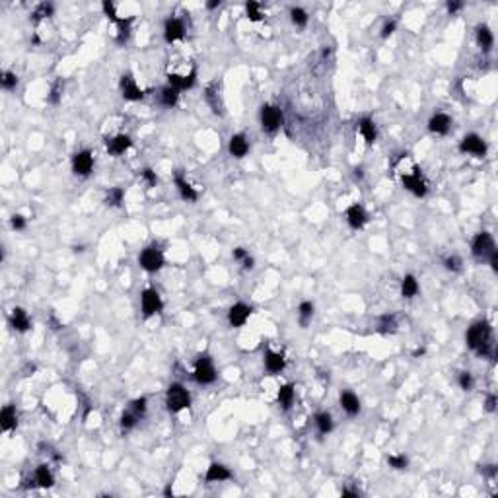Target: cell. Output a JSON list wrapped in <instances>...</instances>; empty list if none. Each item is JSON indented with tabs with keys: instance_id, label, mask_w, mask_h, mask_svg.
<instances>
[{
	"instance_id": "f5cc1de1",
	"label": "cell",
	"mask_w": 498,
	"mask_h": 498,
	"mask_svg": "<svg viewBox=\"0 0 498 498\" xmlns=\"http://www.w3.org/2000/svg\"><path fill=\"white\" fill-rule=\"evenodd\" d=\"M207 6H209L211 10H214V8H218V6H220V0H214V2H209Z\"/></svg>"
},
{
	"instance_id": "836d02e7",
	"label": "cell",
	"mask_w": 498,
	"mask_h": 498,
	"mask_svg": "<svg viewBox=\"0 0 498 498\" xmlns=\"http://www.w3.org/2000/svg\"><path fill=\"white\" fill-rule=\"evenodd\" d=\"M290 16H292V22L296 23L298 27H306V23H308V14L302 10V8H292V10H290Z\"/></svg>"
},
{
	"instance_id": "e0dca14e",
	"label": "cell",
	"mask_w": 498,
	"mask_h": 498,
	"mask_svg": "<svg viewBox=\"0 0 498 498\" xmlns=\"http://www.w3.org/2000/svg\"><path fill=\"white\" fill-rule=\"evenodd\" d=\"M10 323H12V327H14L16 331H22V333L27 331V329L32 327V321H30L27 313H25L22 308H16V310L12 311Z\"/></svg>"
},
{
	"instance_id": "d4e9b609",
	"label": "cell",
	"mask_w": 498,
	"mask_h": 498,
	"mask_svg": "<svg viewBox=\"0 0 498 498\" xmlns=\"http://www.w3.org/2000/svg\"><path fill=\"white\" fill-rule=\"evenodd\" d=\"M175 185H178V189H179V195H181L185 200H197V199H199L197 189L193 187L191 183H187V181L181 178V175H178V178H175Z\"/></svg>"
},
{
	"instance_id": "9a60e30c",
	"label": "cell",
	"mask_w": 498,
	"mask_h": 498,
	"mask_svg": "<svg viewBox=\"0 0 498 498\" xmlns=\"http://www.w3.org/2000/svg\"><path fill=\"white\" fill-rule=\"evenodd\" d=\"M450 127H452V119L446 113H436L430 121H428V129L436 134H448Z\"/></svg>"
},
{
	"instance_id": "1f68e13d",
	"label": "cell",
	"mask_w": 498,
	"mask_h": 498,
	"mask_svg": "<svg viewBox=\"0 0 498 498\" xmlns=\"http://www.w3.org/2000/svg\"><path fill=\"white\" fill-rule=\"evenodd\" d=\"M298 311H300V323L306 327V325L310 323L311 315H313V304H311V302H302Z\"/></svg>"
},
{
	"instance_id": "681fc988",
	"label": "cell",
	"mask_w": 498,
	"mask_h": 498,
	"mask_svg": "<svg viewBox=\"0 0 498 498\" xmlns=\"http://www.w3.org/2000/svg\"><path fill=\"white\" fill-rule=\"evenodd\" d=\"M461 8H463L461 2H448V10H450V14H455V12H459Z\"/></svg>"
},
{
	"instance_id": "4316f807",
	"label": "cell",
	"mask_w": 498,
	"mask_h": 498,
	"mask_svg": "<svg viewBox=\"0 0 498 498\" xmlns=\"http://www.w3.org/2000/svg\"><path fill=\"white\" fill-rule=\"evenodd\" d=\"M477 41H479L483 51H490L494 39H492V34H490V30H488L487 25H479L477 27Z\"/></svg>"
},
{
	"instance_id": "277c9868",
	"label": "cell",
	"mask_w": 498,
	"mask_h": 498,
	"mask_svg": "<svg viewBox=\"0 0 498 498\" xmlns=\"http://www.w3.org/2000/svg\"><path fill=\"white\" fill-rule=\"evenodd\" d=\"M193 377L202 384V386H207V384H212L214 379H216V370H214V366H212V360L209 356H200L199 360H197V364H195V374Z\"/></svg>"
},
{
	"instance_id": "ab89813d",
	"label": "cell",
	"mask_w": 498,
	"mask_h": 498,
	"mask_svg": "<svg viewBox=\"0 0 498 498\" xmlns=\"http://www.w3.org/2000/svg\"><path fill=\"white\" fill-rule=\"evenodd\" d=\"M53 14V6L51 4H39V8L34 12V20H41V18H49Z\"/></svg>"
},
{
	"instance_id": "52a82bcc",
	"label": "cell",
	"mask_w": 498,
	"mask_h": 498,
	"mask_svg": "<svg viewBox=\"0 0 498 498\" xmlns=\"http://www.w3.org/2000/svg\"><path fill=\"white\" fill-rule=\"evenodd\" d=\"M164 308V304H162V298H160V294L156 292L154 288H146L142 292V311L146 317H150V315H156V313H160Z\"/></svg>"
},
{
	"instance_id": "5bb4252c",
	"label": "cell",
	"mask_w": 498,
	"mask_h": 498,
	"mask_svg": "<svg viewBox=\"0 0 498 498\" xmlns=\"http://www.w3.org/2000/svg\"><path fill=\"white\" fill-rule=\"evenodd\" d=\"M346 220H348V226L355 228V230H360L362 226L366 224L368 216H366L364 209L360 204H353L348 211H346Z\"/></svg>"
},
{
	"instance_id": "8fae6325",
	"label": "cell",
	"mask_w": 498,
	"mask_h": 498,
	"mask_svg": "<svg viewBox=\"0 0 498 498\" xmlns=\"http://www.w3.org/2000/svg\"><path fill=\"white\" fill-rule=\"evenodd\" d=\"M121 92H123V98L129 101H138L144 98L142 90L136 86V82H134V78L131 74L121 78Z\"/></svg>"
},
{
	"instance_id": "f1b7e54d",
	"label": "cell",
	"mask_w": 498,
	"mask_h": 498,
	"mask_svg": "<svg viewBox=\"0 0 498 498\" xmlns=\"http://www.w3.org/2000/svg\"><path fill=\"white\" fill-rule=\"evenodd\" d=\"M278 401H280L282 409L292 407V403H294V386L292 384H286V386H282L278 389Z\"/></svg>"
},
{
	"instance_id": "603a6c76",
	"label": "cell",
	"mask_w": 498,
	"mask_h": 498,
	"mask_svg": "<svg viewBox=\"0 0 498 498\" xmlns=\"http://www.w3.org/2000/svg\"><path fill=\"white\" fill-rule=\"evenodd\" d=\"M358 131H360V134L364 136V140H366V144H374L376 142V138H377V131H376V125H374V121L372 119H362V121L358 123Z\"/></svg>"
},
{
	"instance_id": "ee69618b",
	"label": "cell",
	"mask_w": 498,
	"mask_h": 498,
	"mask_svg": "<svg viewBox=\"0 0 498 498\" xmlns=\"http://www.w3.org/2000/svg\"><path fill=\"white\" fill-rule=\"evenodd\" d=\"M142 178H144V181H146V183L150 185V187H154L156 181H158L156 173L152 171V169H150V167H146V169H144V171H142Z\"/></svg>"
},
{
	"instance_id": "f546056e",
	"label": "cell",
	"mask_w": 498,
	"mask_h": 498,
	"mask_svg": "<svg viewBox=\"0 0 498 498\" xmlns=\"http://www.w3.org/2000/svg\"><path fill=\"white\" fill-rule=\"evenodd\" d=\"M315 424H317V430L321 434H329L333 430V419L329 413H319L317 417H315Z\"/></svg>"
},
{
	"instance_id": "d590c367",
	"label": "cell",
	"mask_w": 498,
	"mask_h": 498,
	"mask_svg": "<svg viewBox=\"0 0 498 498\" xmlns=\"http://www.w3.org/2000/svg\"><path fill=\"white\" fill-rule=\"evenodd\" d=\"M138 419H140V417H136L133 411H127V413L121 417V426L125 428V430H131L134 424H136V421H138Z\"/></svg>"
},
{
	"instance_id": "30bf717a",
	"label": "cell",
	"mask_w": 498,
	"mask_h": 498,
	"mask_svg": "<svg viewBox=\"0 0 498 498\" xmlns=\"http://www.w3.org/2000/svg\"><path fill=\"white\" fill-rule=\"evenodd\" d=\"M92 167H94V156H92L90 150L78 152V154L74 156V160H72V169H74L76 175L86 178V175H90Z\"/></svg>"
},
{
	"instance_id": "4fadbf2b",
	"label": "cell",
	"mask_w": 498,
	"mask_h": 498,
	"mask_svg": "<svg viewBox=\"0 0 498 498\" xmlns=\"http://www.w3.org/2000/svg\"><path fill=\"white\" fill-rule=\"evenodd\" d=\"M166 41L167 43H173V41H178V39H183V35H185V27H183V22L178 20V18H171V20H167L166 22Z\"/></svg>"
},
{
	"instance_id": "f6af8a7d",
	"label": "cell",
	"mask_w": 498,
	"mask_h": 498,
	"mask_svg": "<svg viewBox=\"0 0 498 498\" xmlns=\"http://www.w3.org/2000/svg\"><path fill=\"white\" fill-rule=\"evenodd\" d=\"M446 269L448 271H459L461 269V261L457 257H448L446 259Z\"/></svg>"
},
{
	"instance_id": "83f0119b",
	"label": "cell",
	"mask_w": 498,
	"mask_h": 498,
	"mask_svg": "<svg viewBox=\"0 0 498 498\" xmlns=\"http://www.w3.org/2000/svg\"><path fill=\"white\" fill-rule=\"evenodd\" d=\"M417 292H419L417 278L413 277V275H407V277L403 278V282H401V294L405 298H413V296H417Z\"/></svg>"
},
{
	"instance_id": "8d00e7d4",
	"label": "cell",
	"mask_w": 498,
	"mask_h": 498,
	"mask_svg": "<svg viewBox=\"0 0 498 498\" xmlns=\"http://www.w3.org/2000/svg\"><path fill=\"white\" fill-rule=\"evenodd\" d=\"M245 10H247V18L249 20H253V22H259L261 20V10H259V4L257 2H247L245 4Z\"/></svg>"
},
{
	"instance_id": "44dd1931",
	"label": "cell",
	"mask_w": 498,
	"mask_h": 498,
	"mask_svg": "<svg viewBox=\"0 0 498 498\" xmlns=\"http://www.w3.org/2000/svg\"><path fill=\"white\" fill-rule=\"evenodd\" d=\"M284 356L280 355V353H273V350H269L265 356V366L267 370L271 372V374H278V372H282L284 370Z\"/></svg>"
},
{
	"instance_id": "6da1fadb",
	"label": "cell",
	"mask_w": 498,
	"mask_h": 498,
	"mask_svg": "<svg viewBox=\"0 0 498 498\" xmlns=\"http://www.w3.org/2000/svg\"><path fill=\"white\" fill-rule=\"evenodd\" d=\"M490 325L487 321H479V323H473L467 331V344L469 348L477 350L479 356H488L490 355Z\"/></svg>"
},
{
	"instance_id": "ffe728a7",
	"label": "cell",
	"mask_w": 498,
	"mask_h": 498,
	"mask_svg": "<svg viewBox=\"0 0 498 498\" xmlns=\"http://www.w3.org/2000/svg\"><path fill=\"white\" fill-rule=\"evenodd\" d=\"M249 150V144H247V138L244 134H233L230 138V154L236 156V158H244Z\"/></svg>"
},
{
	"instance_id": "f907efd6",
	"label": "cell",
	"mask_w": 498,
	"mask_h": 498,
	"mask_svg": "<svg viewBox=\"0 0 498 498\" xmlns=\"http://www.w3.org/2000/svg\"><path fill=\"white\" fill-rule=\"evenodd\" d=\"M494 409H496V397H494V395H488V399H487V411H490V413H492Z\"/></svg>"
},
{
	"instance_id": "7c38bea8",
	"label": "cell",
	"mask_w": 498,
	"mask_h": 498,
	"mask_svg": "<svg viewBox=\"0 0 498 498\" xmlns=\"http://www.w3.org/2000/svg\"><path fill=\"white\" fill-rule=\"evenodd\" d=\"M249 315H251V308L249 306L236 304V306H232L230 313H228V321H230L232 327H242V325H245V321L249 319Z\"/></svg>"
},
{
	"instance_id": "e575fe53",
	"label": "cell",
	"mask_w": 498,
	"mask_h": 498,
	"mask_svg": "<svg viewBox=\"0 0 498 498\" xmlns=\"http://www.w3.org/2000/svg\"><path fill=\"white\" fill-rule=\"evenodd\" d=\"M233 259H238V261H242V263H244L245 269H251V267H253V259L249 257V253L245 251L244 247H238V249H233Z\"/></svg>"
},
{
	"instance_id": "9c48e42d",
	"label": "cell",
	"mask_w": 498,
	"mask_h": 498,
	"mask_svg": "<svg viewBox=\"0 0 498 498\" xmlns=\"http://www.w3.org/2000/svg\"><path fill=\"white\" fill-rule=\"evenodd\" d=\"M494 251V240L488 232H481L473 240V255L475 257H488Z\"/></svg>"
},
{
	"instance_id": "60d3db41",
	"label": "cell",
	"mask_w": 498,
	"mask_h": 498,
	"mask_svg": "<svg viewBox=\"0 0 498 498\" xmlns=\"http://www.w3.org/2000/svg\"><path fill=\"white\" fill-rule=\"evenodd\" d=\"M129 411H133L136 417H142L144 411H146V399L140 397V399H136V401H133L131 407H129Z\"/></svg>"
},
{
	"instance_id": "8992f818",
	"label": "cell",
	"mask_w": 498,
	"mask_h": 498,
	"mask_svg": "<svg viewBox=\"0 0 498 498\" xmlns=\"http://www.w3.org/2000/svg\"><path fill=\"white\" fill-rule=\"evenodd\" d=\"M138 261H140L144 271L156 273V271H160L162 265H164V255L160 253V249H156V247H146L142 253H140V257H138Z\"/></svg>"
},
{
	"instance_id": "c3c4849f",
	"label": "cell",
	"mask_w": 498,
	"mask_h": 498,
	"mask_svg": "<svg viewBox=\"0 0 498 498\" xmlns=\"http://www.w3.org/2000/svg\"><path fill=\"white\" fill-rule=\"evenodd\" d=\"M395 25H397V23L393 22V20H391V22H388L386 25H384V30H382V35H384V37H389V35L395 32Z\"/></svg>"
},
{
	"instance_id": "7402d4cb",
	"label": "cell",
	"mask_w": 498,
	"mask_h": 498,
	"mask_svg": "<svg viewBox=\"0 0 498 498\" xmlns=\"http://www.w3.org/2000/svg\"><path fill=\"white\" fill-rule=\"evenodd\" d=\"M232 477V473L228 471V467H224V465H220V463H212L211 467H209V471H207V481L209 483H220V481H226V479H230Z\"/></svg>"
},
{
	"instance_id": "d6a6232c",
	"label": "cell",
	"mask_w": 498,
	"mask_h": 498,
	"mask_svg": "<svg viewBox=\"0 0 498 498\" xmlns=\"http://www.w3.org/2000/svg\"><path fill=\"white\" fill-rule=\"evenodd\" d=\"M123 197H125V191L121 187H115V189H109V193H107V197H105V202L111 204V207H119L123 202Z\"/></svg>"
},
{
	"instance_id": "7bdbcfd3",
	"label": "cell",
	"mask_w": 498,
	"mask_h": 498,
	"mask_svg": "<svg viewBox=\"0 0 498 498\" xmlns=\"http://www.w3.org/2000/svg\"><path fill=\"white\" fill-rule=\"evenodd\" d=\"M459 386H461V389L469 391V389L473 388V376L469 372H461L459 374Z\"/></svg>"
},
{
	"instance_id": "7dc6e473",
	"label": "cell",
	"mask_w": 498,
	"mask_h": 498,
	"mask_svg": "<svg viewBox=\"0 0 498 498\" xmlns=\"http://www.w3.org/2000/svg\"><path fill=\"white\" fill-rule=\"evenodd\" d=\"M12 226H14L16 230H23V228H25V220H23V216H20V214L12 216Z\"/></svg>"
},
{
	"instance_id": "f35d334b",
	"label": "cell",
	"mask_w": 498,
	"mask_h": 498,
	"mask_svg": "<svg viewBox=\"0 0 498 498\" xmlns=\"http://www.w3.org/2000/svg\"><path fill=\"white\" fill-rule=\"evenodd\" d=\"M393 329H395V317L393 315H384L379 319V331L388 333V331H393Z\"/></svg>"
},
{
	"instance_id": "2e32d148",
	"label": "cell",
	"mask_w": 498,
	"mask_h": 498,
	"mask_svg": "<svg viewBox=\"0 0 498 498\" xmlns=\"http://www.w3.org/2000/svg\"><path fill=\"white\" fill-rule=\"evenodd\" d=\"M195 78H197V70L193 68V70L189 72L187 76H179V74H169V76H167V80H169V86H173V88L187 90V88H191V86L195 84Z\"/></svg>"
},
{
	"instance_id": "3957f363",
	"label": "cell",
	"mask_w": 498,
	"mask_h": 498,
	"mask_svg": "<svg viewBox=\"0 0 498 498\" xmlns=\"http://www.w3.org/2000/svg\"><path fill=\"white\" fill-rule=\"evenodd\" d=\"M282 125V113L278 107L273 105H263L261 107V127L267 133H277Z\"/></svg>"
},
{
	"instance_id": "4dcf8cb0",
	"label": "cell",
	"mask_w": 498,
	"mask_h": 498,
	"mask_svg": "<svg viewBox=\"0 0 498 498\" xmlns=\"http://www.w3.org/2000/svg\"><path fill=\"white\" fill-rule=\"evenodd\" d=\"M178 100H179V90L178 88H173V86H167V88H164V92H162V103H164V105H167V107H173V105L178 103Z\"/></svg>"
},
{
	"instance_id": "d6986e66",
	"label": "cell",
	"mask_w": 498,
	"mask_h": 498,
	"mask_svg": "<svg viewBox=\"0 0 498 498\" xmlns=\"http://www.w3.org/2000/svg\"><path fill=\"white\" fill-rule=\"evenodd\" d=\"M16 424H18V415H16V409L10 407V405H6L2 413H0V426H2V430L4 432H10L12 428H16Z\"/></svg>"
},
{
	"instance_id": "ba28073f",
	"label": "cell",
	"mask_w": 498,
	"mask_h": 498,
	"mask_svg": "<svg viewBox=\"0 0 498 498\" xmlns=\"http://www.w3.org/2000/svg\"><path fill=\"white\" fill-rule=\"evenodd\" d=\"M459 150L481 158V156L487 154V144H485V140L479 134H467L463 140H461V144H459Z\"/></svg>"
},
{
	"instance_id": "ac0fdd59",
	"label": "cell",
	"mask_w": 498,
	"mask_h": 498,
	"mask_svg": "<svg viewBox=\"0 0 498 498\" xmlns=\"http://www.w3.org/2000/svg\"><path fill=\"white\" fill-rule=\"evenodd\" d=\"M129 148H131V138L125 136V134H119V136L107 140V150H109V154H115V156L125 154V150H129Z\"/></svg>"
},
{
	"instance_id": "bcb514c9",
	"label": "cell",
	"mask_w": 498,
	"mask_h": 498,
	"mask_svg": "<svg viewBox=\"0 0 498 498\" xmlns=\"http://www.w3.org/2000/svg\"><path fill=\"white\" fill-rule=\"evenodd\" d=\"M58 98H61V82H56L55 86H53V90H51V103H58Z\"/></svg>"
},
{
	"instance_id": "7a4b0ae2",
	"label": "cell",
	"mask_w": 498,
	"mask_h": 498,
	"mask_svg": "<svg viewBox=\"0 0 498 498\" xmlns=\"http://www.w3.org/2000/svg\"><path fill=\"white\" fill-rule=\"evenodd\" d=\"M166 405L169 413H179L181 409H187L191 405V395L181 384H171L169 389H167Z\"/></svg>"
},
{
	"instance_id": "74e56055",
	"label": "cell",
	"mask_w": 498,
	"mask_h": 498,
	"mask_svg": "<svg viewBox=\"0 0 498 498\" xmlns=\"http://www.w3.org/2000/svg\"><path fill=\"white\" fill-rule=\"evenodd\" d=\"M388 463L391 465L393 469H405V467L409 465V459H407L405 455H389Z\"/></svg>"
},
{
	"instance_id": "cb8c5ba5",
	"label": "cell",
	"mask_w": 498,
	"mask_h": 498,
	"mask_svg": "<svg viewBox=\"0 0 498 498\" xmlns=\"http://www.w3.org/2000/svg\"><path fill=\"white\" fill-rule=\"evenodd\" d=\"M341 405H343V409L350 415V417H355L360 413V401L356 397L355 393H350V391H344L341 393Z\"/></svg>"
},
{
	"instance_id": "db71d44e",
	"label": "cell",
	"mask_w": 498,
	"mask_h": 498,
	"mask_svg": "<svg viewBox=\"0 0 498 498\" xmlns=\"http://www.w3.org/2000/svg\"><path fill=\"white\" fill-rule=\"evenodd\" d=\"M343 496H358L356 490H343Z\"/></svg>"
},
{
	"instance_id": "5b68a950",
	"label": "cell",
	"mask_w": 498,
	"mask_h": 498,
	"mask_svg": "<svg viewBox=\"0 0 498 498\" xmlns=\"http://www.w3.org/2000/svg\"><path fill=\"white\" fill-rule=\"evenodd\" d=\"M403 187L411 191L413 195H417V197H424L426 195V183L422 181L421 173H419V167L413 166L411 171L407 173H403Z\"/></svg>"
},
{
	"instance_id": "484cf974",
	"label": "cell",
	"mask_w": 498,
	"mask_h": 498,
	"mask_svg": "<svg viewBox=\"0 0 498 498\" xmlns=\"http://www.w3.org/2000/svg\"><path fill=\"white\" fill-rule=\"evenodd\" d=\"M35 483L39 485V487H53V475H51V471H49V467L47 465H39L37 469H35Z\"/></svg>"
},
{
	"instance_id": "816d5d0a",
	"label": "cell",
	"mask_w": 498,
	"mask_h": 498,
	"mask_svg": "<svg viewBox=\"0 0 498 498\" xmlns=\"http://www.w3.org/2000/svg\"><path fill=\"white\" fill-rule=\"evenodd\" d=\"M488 257H490V265H492V269H494V271H498V251H496V249L488 255Z\"/></svg>"
},
{
	"instance_id": "b9f144b4",
	"label": "cell",
	"mask_w": 498,
	"mask_h": 498,
	"mask_svg": "<svg viewBox=\"0 0 498 498\" xmlns=\"http://www.w3.org/2000/svg\"><path fill=\"white\" fill-rule=\"evenodd\" d=\"M0 82H2V86H4L6 90H12V88H16L18 78H16V74H12V72H4L2 78H0Z\"/></svg>"
}]
</instances>
